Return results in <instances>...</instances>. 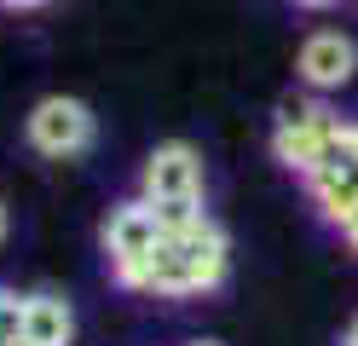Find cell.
<instances>
[{"mask_svg":"<svg viewBox=\"0 0 358 346\" xmlns=\"http://www.w3.org/2000/svg\"><path fill=\"white\" fill-rule=\"evenodd\" d=\"M231 271V237L220 231V219L196 214L185 225H168L162 243L133 271L116 277V289L133 294H156V300H191V294H214Z\"/></svg>","mask_w":358,"mask_h":346,"instance_id":"cell-1","label":"cell"},{"mask_svg":"<svg viewBox=\"0 0 358 346\" xmlns=\"http://www.w3.org/2000/svg\"><path fill=\"white\" fill-rule=\"evenodd\" d=\"M139 196L162 208L168 225H185L203 214L208 202V168H203V150L185 145V138H168V145H156L139 168Z\"/></svg>","mask_w":358,"mask_h":346,"instance_id":"cell-2","label":"cell"},{"mask_svg":"<svg viewBox=\"0 0 358 346\" xmlns=\"http://www.w3.org/2000/svg\"><path fill=\"white\" fill-rule=\"evenodd\" d=\"M341 127H347L341 110H329L318 92H312V99H283L278 104V122H272V156L295 179H306L329 156V145L341 138Z\"/></svg>","mask_w":358,"mask_h":346,"instance_id":"cell-3","label":"cell"},{"mask_svg":"<svg viewBox=\"0 0 358 346\" xmlns=\"http://www.w3.org/2000/svg\"><path fill=\"white\" fill-rule=\"evenodd\" d=\"M24 138H29L35 156L70 161V156H87V150H93L99 115H93V104L70 99V92H47V99H41V104L24 115Z\"/></svg>","mask_w":358,"mask_h":346,"instance_id":"cell-4","label":"cell"},{"mask_svg":"<svg viewBox=\"0 0 358 346\" xmlns=\"http://www.w3.org/2000/svg\"><path fill=\"white\" fill-rule=\"evenodd\" d=\"M162 231H168V219H162V208H156V202H145V196H122V202L104 214V231H99L104 260H110V277L133 271L156 243H162Z\"/></svg>","mask_w":358,"mask_h":346,"instance_id":"cell-5","label":"cell"},{"mask_svg":"<svg viewBox=\"0 0 358 346\" xmlns=\"http://www.w3.org/2000/svg\"><path fill=\"white\" fill-rule=\"evenodd\" d=\"M301 185H306V202L318 208L329 225H341V214L358 202V127H352V122L341 127V138L329 145V156H324Z\"/></svg>","mask_w":358,"mask_h":346,"instance_id":"cell-6","label":"cell"},{"mask_svg":"<svg viewBox=\"0 0 358 346\" xmlns=\"http://www.w3.org/2000/svg\"><path fill=\"white\" fill-rule=\"evenodd\" d=\"M295 75H301L306 92H318V99L341 92L358 75V41L341 35V29H312L301 41V52H295Z\"/></svg>","mask_w":358,"mask_h":346,"instance_id":"cell-7","label":"cell"},{"mask_svg":"<svg viewBox=\"0 0 358 346\" xmlns=\"http://www.w3.org/2000/svg\"><path fill=\"white\" fill-rule=\"evenodd\" d=\"M24 346H76V306L52 289L24 294Z\"/></svg>","mask_w":358,"mask_h":346,"instance_id":"cell-8","label":"cell"},{"mask_svg":"<svg viewBox=\"0 0 358 346\" xmlns=\"http://www.w3.org/2000/svg\"><path fill=\"white\" fill-rule=\"evenodd\" d=\"M0 346H24V294L0 289Z\"/></svg>","mask_w":358,"mask_h":346,"instance_id":"cell-9","label":"cell"},{"mask_svg":"<svg viewBox=\"0 0 358 346\" xmlns=\"http://www.w3.org/2000/svg\"><path fill=\"white\" fill-rule=\"evenodd\" d=\"M335 231H341V243H347V248L358 254V202H352L347 214H341V225H335Z\"/></svg>","mask_w":358,"mask_h":346,"instance_id":"cell-10","label":"cell"},{"mask_svg":"<svg viewBox=\"0 0 358 346\" xmlns=\"http://www.w3.org/2000/svg\"><path fill=\"white\" fill-rule=\"evenodd\" d=\"M0 6H6V12H47L52 0H0Z\"/></svg>","mask_w":358,"mask_h":346,"instance_id":"cell-11","label":"cell"},{"mask_svg":"<svg viewBox=\"0 0 358 346\" xmlns=\"http://www.w3.org/2000/svg\"><path fill=\"white\" fill-rule=\"evenodd\" d=\"M301 12H329V6H341V0H295Z\"/></svg>","mask_w":358,"mask_h":346,"instance_id":"cell-12","label":"cell"},{"mask_svg":"<svg viewBox=\"0 0 358 346\" xmlns=\"http://www.w3.org/2000/svg\"><path fill=\"white\" fill-rule=\"evenodd\" d=\"M341 346H358V317H352L347 329H341Z\"/></svg>","mask_w":358,"mask_h":346,"instance_id":"cell-13","label":"cell"},{"mask_svg":"<svg viewBox=\"0 0 358 346\" xmlns=\"http://www.w3.org/2000/svg\"><path fill=\"white\" fill-rule=\"evenodd\" d=\"M6 225H12V219H6V202H0V243H6Z\"/></svg>","mask_w":358,"mask_h":346,"instance_id":"cell-14","label":"cell"},{"mask_svg":"<svg viewBox=\"0 0 358 346\" xmlns=\"http://www.w3.org/2000/svg\"><path fill=\"white\" fill-rule=\"evenodd\" d=\"M185 346H220V340H185Z\"/></svg>","mask_w":358,"mask_h":346,"instance_id":"cell-15","label":"cell"}]
</instances>
